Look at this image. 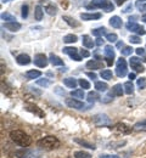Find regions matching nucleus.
Instances as JSON below:
<instances>
[{
    "instance_id": "obj_36",
    "label": "nucleus",
    "mask_w": 146,
    "mask_h": 158,
    "mask_svg": "<svg viewBox=\"0 0 146 158\" xmlns=\"http://www.w3.org/2000/svg\"><path fill=\"white\" fill-rule=\"evenodd\" d=\"M43 9L40 5H37L35 6V20L37 21H40L43 19Z\"/></svg>"
},
{
    "instance_id": "obj_23",
    "label": "nucleus",
    "mask_w": 146,
    "mask_h": 158,
    "mask_svg": "<svg viewBox=\"0 0 146 158\" xmlns=\"http://www.w3.org/2000/svg\"><path fill=\"white\" fill-rule=\"evenodd\" d=\"M110 24L113 27V28H121L122 27V20L121 17L118 16H113L110 19Z\"/></svg>"
},
{
    "instance_id": "obj_28",
    "label": "nucleus",
    "mask_w": 146,
    "mask_h": 158,
    "mask_svg": "<svg viewBox=\"0 0 146 158\" xmlns=\"http://www.w3.org/2000/svg\"><path fill=\"white\" fill-rule=\"evenodd\" d=\"M123 88H124V93L125 94H128V95H131V94L134 93V85H133L131 81H127V83H124Z\"/></svg>"
},
{
    "instance_id": "obj_54",
    "label": "nucleus",
    "mask_w": 146,
    "mask_h": 158,
    "mask_svg": "<svg viewBox=\"0 0 146 158\" xmlns=\"http://www.w3.org/2000/svg\"><path fill=\"white\" fill-rule=\"evenodd\" d=\"M129 79H135V73H129Z\"/></svg>"
},
{
    "instance_id": "obj_3",
    "label": "nucleus",
    "mask_w": 146,
    "mask_h": 158,
    "mask_svg": "<svg viewBox=\"0 0 146 158\" xmlns=\"http://www.w3.org/2000/svg\"><path fill=\"white\" fill-rule=\"evenodd\" d=\"M128 73V67H127V62L123 57L117 60V64H116V74L119 78H123Z\"/></svg>"
},
{
    "instance_id": "obj_48",
    "label": "nucleus",
    "mask_w": 146,
    "mask_h": 158,
    "mask_svg": "<svg viewBox=\"0 0 146 158\" xmlns=\"http://www.w3.org/2000/svg\"><path fill=\"white\" fill-rule=\"evenodd\" d=\"M86 76H88L89 78H91V79H96V78H98L96 73H94V72H88V73H86Z\"/></svg>"
},
{
    "instance_id": "obj_11",
    "label": "nucleus",
    "mask_w": 146,
    "mask_h": 158,
    "mask_svg": "<svg viewBox=\"0 0 146 158\" xmlns=\"http://www.w3.org/2000/svg\"><path fill=\"white\" fill-rule=\"evenodd\" d=\"M86 68H89V69H101V68H104V63L99 60L88 61L86 62Z\"/></svg>"
},
{
    "instance_id": "obj_57",
    "label": "nucleus",
    "mask_w": 146,
    "mask_h": 158,
    "mask_svg": "<svg viewBox=\"0 0 146 158\" xmlns=\"http://www.w3.org/2000/svg\"><path fill=\"white\" fill-rule=\"evenodd\" d=\"M136 19H138V17H136V16H133V17H131V16H130V17H129V21H130V22H131V20L134 21V20H136Z\"/></svg>"
},
{
    "instance_id": "obj_5",
    "label": "nucleus",
    "mask_w": 146,
    "mask_h": 158,
    "mask_svg": "<svg viewBox=\"0 0 146 158\" xmlns=\"http://www.w3.org/2000/svg\"><path fill=\"white\" fill-rule=\"evenodd\" d=\"M66 105L71 108H74V110H88L85 103L77 99H66Z\"/></svg>"
},
{
    "instance_id": "obj_35",
    "label": "nucleus",
    "mask_w": 146,
    "mask_h": 158,
    "mask_svg": "<svg viewBox=\"0 0 146 158\" xmlns=\"http://www.w3.org/2000/svg\"><path fill=\"white\" fill-rule=\"evenodd\" d=\"M101 78L102 79H106V80H111L112 77H113V74H112V72L110 71V69H105V71H101Z\"/></svg>"
},
{
    "instance_id": "obj_6",
    "label": "nucleus",
    "mask_w": 146,
    "mask_h": 158,
    "mask_svg": "<svg viewBox=\"0 0 146 158\" xmlns=\"http://www.w3.org/2000/svg\"><path fill=\"white\" fill-rule=\"evenodd\" d=\"M93 122L95 123V125L98 127H105V125H110L111 124V120L110 118L106 116V114H96L93 117Z\"/></svg>"
},
{
    "instance_id": "obj_22",
    "label": "nucleus",
    "mask_w": 146,
    "mask_h": 158,
    "mask_svg": "<svg viewBox=\"0 0 146 158\" xmlns=\"http://www.w3.org/2000/svg\"><path fill=\"white\" fill-rule=\"evenodd\" d=\"M49 60H50V62H51V64L52 66H62L63 64V61L59 56H56L55 54H50V56H49Z\"/></svg>"
},
{
    "instance_id": "obj_19",
    "label": "nucleus",
    "mask_w": 146,
    "mask_h": 158,
    "mask_svg": "<svg viewBox=\"0 0 146 158\" xmlns=\"http://www.w3.org/2000/svg\"><path fill=\"white\" fill-rule=\"evenodd\" d=\"M62 20L71 27H79L81 26V23L78 21L76 19H73V17H71V16H62Z\"/></svg>"
},
{
    "instance_id": "obj_13",
    "label": "nucleus",
    "mask_w": 146,
    "mask_h": 158,
    "mask_svg": "<svg viewBox=\"0 0 146 158\" xmlns=\"http://www.w3.org/2000/svg\"><path fill=\"white\" fill-rule=\"evenodd\" d=\"M124 88H122V85L121 84H116L113 88H112V90H111V93H110V96H122L123 95V93H124V90H123Z\"/></svg>"
},
{
    "instance_id": "obj_60",
    "label": "nucleus",
    "mask_w": 146,
    "mask_h": 158,
    "mask_svg": "<svg viewBox=\"0 0 146 158\" xmlns=\"http://www.w3.org/2000/svg\"><path fill=\"white\" fill-rule=\"evenodd\" d=\"M143 61H144V62H146V56H143Z\"/></svg>"
},
{
    "instance_id": "obj_31",
    "label": "nucleus",
    "mask_w": 146,
    "mask_h": 158,
    "mask_svg": "<svg viewBox=\"0 0 146 158\" xmlns=\"http://www.w3.org/2000/svg\"><path fill=\"white\" fill-rule=\"evenodd\" d=\"M71 95L74 98V99L79 100V99H84V91L83 89H77V90H74V91H72L71 93Z\"/></svg>"
},
{
    "instance_id": "obj_12",
    "label": "nucleus",
    "mask_w": 146,
    "mask_h": 158,
    "mask_svg": "<svg viewBox=\"0 0 146 158\" xmlns=\"http://www.w3.org/2000/svg\"><path fill=\"white\" fill-rule=\"evenodd\" d=\"M16 61H17V63L21 64V66H27V64H29V63L32 62L31 57H29L27 54H21V55H19V56L16 57Z\"/></svg>"
},
{
    "instance_id": "obj_49",
    "label": "nucleus",
    "mask_w": 146,
    "mask_h": 158,
    "mask_svg": "<svg viewBox=\"0 0 146 158\" xmlns=\"http://www.w3.org/2000/svg\"><path fill=\"white\" fill-rule=\"evenodd\" d=\"M100 158H119V157L116 156V155H101Z\"/></svg>"
},
{
    "instance_id": "obj_30",
    "label": "nucleus",
    "mask_w": 146,
    "mask_h": 158,
    "mask_svg": "<svg viewBox=\"0 0 146 158\" xmlns=\"http://www.w3.org/2000/svg\"><path fill=\"white\" fill-rule=\"evenodd\" d=\"M95 89L98 91H107L108 89V85L106 83H102V81H96L95 83Z\"/></svg>"
},
{
    "instance_id": "obj_38",
    "label": "nucleus",
    "mask_w": 146,
    "mask_h": 158,
    "mask_svg": "<svg viewBox=\"0 0 146 158\" xmlns=\"http://www.w3.org/2000/svg\"><path fill=\"white\" fill-rule=\"evenodd\" d=\"M37 84L38 85H40V86H44V88H46V86H49L50 84H51V81L49 80V79H38L37 80Z\"/></svg>"
},
{
    "instance_id": "obj_53",
    "label": "nucleus",
    "mask_w": 146,
    "mask_h": 158,
    "mask_svg": "<svg viewBox=\"0 0 146 158\" xmlns=\"http://www.w3.org/2000/svg\"><path fill=\"white\" fill-rule=\"evenodd\" d=\"M117 48H118V49H122V48H123V41H118V43H117Z\"/></svg>"
},
{
    "instance_id": "obj_29",
    "label": "nucleus",
    "mask_w": 146,
    "mask_h": 158,
    "mask_svg": "<svg viewBox=\"0 0 146 158\" xmlns=\"http://www.w3.org/2000/svg\"><path fill=\"white\" fill-rule=\"evenodd\" d=\"M74 142H77V143H79V145H82V146L86 147V148H90V150H95V148H96V147H95V145L89 143V142H86V141H84V140H81V139H74Z\"/></svg>"
},
{
    "instance_id": "obj_51",
    "label": "nucleus",
    "mask_w": 146,
    "mask_h": 158,
    "mask_svg": "<svg viewBox=\"0 0 146 158\" xmlns=\"http://www.w3.org/2000/svg\"><path fill=\"white\" fill-rule=\"evenodd\" d=\"M140 11H146V4H141V5H139V6H136Z\"/></svg>"
},
{
    "instance_id": "obj_58",
    "label": "nucleus",
    "mask_w": 146,
    "mask_h": 158,
    "mask_svg": "<svg viewBox=\"0 0 146 158\" xmlns=\"http://www.w3.org/2000/svg\"><path fill=\"white\" fill-rule=\"evenodd\" d=\"M141 20H143V22H145L146 23V15H144V16L141 17Z\"/></svg>"
},
{
    "instance_id": "obj_26",
    "label": "nucleus",
    "mask_w": 146,
    "mask_h": 158,
    "mask_svg": "<svg viewBox=\"0 0 146 158\" xmlns=\"http://www.w3.org/2000/svg\"><path fill=\"white\" fill-rule=\"evenodd\" d=\"M63 84H65L66 86H68V88L74 89V88L77 86L78 81H77L74 78H65V79H63Z\"/></svg>"
},
{
    "instance_id": "obj_17",
    "label": "nucleus",
    "mask_w": 146,
    "mask_h": 158,
    "mask_svg": "<svg viewBox=\"0 0 146 158\" xmlns=\"http://www.w3.org/2000/svg\"><path fill=\"white\" fill-rule=\"evenodd\" d=\"M26 108H27L29 112L35 113V114H37V116H39L40 118H44V112H43L40 108H38L37 106H34V105H27V106H26Z\"/></svg>"
},
{
    "instance_id": "obj_52",
    "label": "nucleus",
    "mask_w": 146,
    "mask_h": 158,
    "mask_svg": "<svg viewBox=\"0 0 146 158\" xmlns=\"http://www.w3.org/2000/svg\"><path fill=\"white\" fill-rule=\"evenodd\" d=\"M106 63H107V66H112V63H113V60L106 59Z\"/></svg>"
},
{
    "instance_id": "obj_55",
    "label": "nucleus",
    "mask_w": 146,
    "mask_h": 158,
    "mask_svg": "<svg viewBox=\"0 0 146 158\" xmlns=\"http://www.w3.org/2000/svg\"><path fill=\"white\" fill-rule=\"evenodd\" d=\"M117 1V5H122L124 1H127V0H116Z\"/></svg>"
},
{
    "instance_id": "obj_8",
    "label": "nucleus",
    "mask_w": 146,
    "mask_h": 158,
    "mask_svg": "<svg viewBox=\"0 0 146 158\" xmlns=\"http://www.w3.org/2000/svg\"><path fill=\"white\" fill-rule=\"evenodd\" d=\"M48 59H46V56L44 55V54H37L35 56H34V64L35 66H38V67H40V68H44V67H46L48 66Z\"/></svg>"
},
{
    "instance_id": "obj_50",
    "label": "nucleus",
    "mask_w": 146,
    "mask_h": 158,
    "mask_svg": "<svg viewBox=\"0 0 146 158\" xmlns=\"http://www.w3.org/2000/svg\"><path fill=\"white\" fill-rule=\"evenodd\" d=\"M104 41H105V40L102 39V38H98V39H96V41H95V44H96L98 46H101V45L104 44Z\"/></svg>"
},
{
    "instance_id": "obj_24",
    "label": "nucleus",
    "mask_w": 146,
    "mask_h": 158,
    "mask_svg": "<svg viewBox=\"0 0 146 158\" xmlns=\"http://www.w3.org/2000/svg\"><path fill=\"white\" fill-rule=\"evenodd\" d=\"M82 43H83V46L85 48H88V49H91L94 45H95V43L93 41V39L89 37V35H83V39H82Z\"/></svg>"
},
{
    "instance_id": "obj_16",
    "label": "nucleus",
    "mask_w": 146,
    "mask_h": 158,
    "mask_svg": "<svg viewBox=\"0 0 146 158\" xmlns=\"http://www.w3.org/2000/svg\"><path fill=\"white\" fill-rule=\"evenodd\" d=\"M115 128H116L117 131H119V133H122V134H129V133L131 131V128L127 127L123 123H117V124L115 125Z\"/></svg>"
},
{
    "instance_id": "obj_59",
    "label": "nucleus",
    "mask_w": 146,
    "mask_h": 158,
    "mask_svg": "<svg viewBox=\"0 0 146 158\" xmlns=\"http://www.w3.org/2000/svg\"><path fill=\"white\" fill-rule=\"evenodd\" d=\"M60 71H61V72H66V71H67V68H66V67H63V68H61Z\"/></svg>"
},
{
    "instance_id": "obj_25",
    "label": "nucleus",
    "mask_w": 146,
    "mask_h": 158,
    "mask_svg": "<svg viewBox=\"0 0 146 158\" xmlns=\"http://www.w3.org/2000/svg\"><path fill=\"white\" fill-rule=\"evenodd\" d=\"M42 76V72L40 71H35V69H31L28 72H26V77L28 79H35L38 77Z\"/></svg>"
},
{
    "instance_id": "obj_27",
    "label": "nucleus",
    "mask_w": 146,
    "mask_h": 158,
    "mask_svg": "<svg viewBox=\"0 0 146 158\" xmlns=\"http://www.w3.org/2000/svg\"><path fill=\"white\" fill-rule=\"evenodd\" d=\"M93 35L100 38L101 35H107V32H106V28L105 27H100V28H96V29H93Z\"/></svg>"
},
{
    "instance_id": "obj_56",
    "label": "nucleus",
    "mask_w": 146,
    "mask_h": 158,
    "mask_svg": "<svg viewBox=\"0 0 146 158\" xmlns=\"http://www.w3.org/2000/svg\"><path fill=\"white\" fill-rule=\"evenodd\" d=\"M146 0H138V2H136V6H139V5H141L143 2H145Z\"/></svg>"
},
{
    "instance_id": "obj_7",
    "label": "nucleus",
    "mask_w": 146,
    "mask_h": 158,
    "mask_svg": "<svg viewBox=\"0 0 146 158\" xmlns=\"http://www.w3.org/2000/svg\"><path fill=\"white\" fill-rule=\"evenodd\" d=\"M62 51L74 61H78V62L82 61V56L78 55V49L77 48H63Z\"/></svg>"
},
{
    "instance_id": "obj_14",
    "label": "nucleus",
    "mask_w": 146,
    "mask_h": 158,
    "mask_svg": "<svg viewBox=\"0 0 146 158\" xmlns=\"http://www.w3.org/2000/svg\"><path fill=\"white\" fill-rule=\"evenodd\" d=\"M4 28H6L11 32H17V31L21 29V24L19 22H6L4 24Z\"/></svg>"
},
{
    "instance_id": "obj_1",
    "label": "nucleus",
    "mask_w": 146,
    "mask_h": 158,
    "mask_svg": "<svg viewBox=\"0 0 146 158\" xmlns=\"http://www.w3.org/2000/svg\"><path fill=\"white\" fill-rule=\"evenodd\" d=\"M10 138L15 143H17L19 146H22V147H28L32 143V138L28 134H26L24 131H22V130L11 131L10 133Z\"/></svg>"
},
{
    "instance_id": "obj_34",
    "label": "nucleus",
    "mask_w": 146,
    "mask_h": 158,
    "mask_svg": "<svg viewBox=\"0 0 146 158\" xmlns=\"http://www.w3.org/2000/svg\"><path fill=\"white\" fill-rule=\"evenodd\" d=\"M1 20L7 21V22H16V17H15V16H12L11 14L5 12V14H1Z\"/></svg>"
},
{
    "instance_id": "obj_9",
    "label": "nucleus",
    "mask_w": 146,
    "mask_h": 158,
    "mask_svg": "<svg viewBox=\"0 0 146 158\" xmlns=\"http://www.w3.org/2000/svg\"><path fill=\"white\" fill-rule=\"evenodd\" d=\"M129 62H130L131 69H134L135 72H144V71H145V68H144L143 64H141V61L138 59V57H131Z\"/></svg>"
},
{
    "instance_id": "obj_37",
    "label": "nucleus",
    "mask_w": 146,
    "mask_h": 158,
    "mask_svg": "<svg viewBox=\"0 0 146 158\" xmlns=\"http://www.w3.org/2000/svg\"><path fill=\"white\" fill-rule=\"evenodd\" d=\"M74 158H91V155L85 151H77L74 153Z\"/></svg>"
},
{
    "instance_id": "obj_18",
    "label": "nucleus",
    "mask_w": 146,
    "mask_h": 158,
    "mask_svg": "<svg viewBox=\"0 0 146 158\" xmlns=\"http://www.w3.org/2000/svg\"><path fill=\"white\" fill-rule=\"evenodd\" d=\"M133 130H135V131H146V118L138 122V123H135L133 125Z\"/></svg>"
},
{
    "instance_id": "obj_32",
    "label": "nucleus",
    "mask_w": 146,
    "mask_h": 158,
    "mask_svg": "<svg viewBox=\"0 0 146 158\" xmlns=\"http://www.w3.org/2000/svg\"><path fill=\"white\" fill-rule=\"evenodd\" d=\"M77 40H78V38H77V35H74V34H67V35L63 37V41L67 43V44H69V43H76Z\"/></svg>"
},
{
    "instance_id": "obj_42",
    "label": "nucleus",
    "mask_w": 146,
    "mask_h": 158,
    "mask_svg": "<svg viewBox=\"0 0 146 158\" xmlns=\"http://www.w3.org/2000/svg\"><path fill=\"white\" fill-rule=\"evenodd\" d=\"M106 39L108 40L110 43H115V41H117V34H115V33H108V34L106 35Z\"/></svg>"
},
{
    "instance_id": "obj_40",
    "label": "nucleus",
    "mask_w": 146,
    "mask_h": 158,
    "mask_svg": "<svg viewBox=\"0 0 146 158\" xmlns=\"http://www.w3.org/2000/svg\"><path fill=\"white\" fill-rule=\"evenodd\" d=\"M78 84L82 86V89H89L90 88V83L88 80H85V79H79L78 80Z\"/></svg>"
},
{
    "instance_id": "obj_46",
    "label": "nucleus",
    "mask_w": 146,
    "mask_h": 158,
    "mask_svg": "<svg viewBox=\"0 0 146 158\" xmlns=\"http://www.w3.org/2000/svg\"><path fill=\"white\" fill-rule=\"evenodd\" d=\"M133 10V5L131 4H128V6L127 7H124L123 10H122V12H124V14H128V12H130Z\"/></svg>"
},
{
    "instance_id": "obj_10",
    "label": "nucleus",
    "mask_w": 146,
    "mask_h": 158,
    "mask_svg": "<svg viewBox=\"0 0 146 158\" xmlns=\"http://www.w3.org/2000/svg\"><path fill=\"white\" fill-rule=\"evenodd\" d=\"M40 4H44L45 5V11L46 14L51 15V16H55L57 14V7L54 5V4H50L48 2V0H40Z\"/></svg>"
},
{
    "instance_id": "obj_43",
    "label": "nucleus",
    "mask_w": 146,
    "mask_h": 158,
    "mask_svg": "<svg viewBox=\"0 0 146 158\" xmlns=\"http://www.w3.org/2000/svg\"><path fill=\"white\" fill-rule=\"evenodd\" d=\"M129 41H130L131 44H140V43H141V39H140L138 35H130Z\"/></svg>"
},
{
    "instance_id": "obj_2",
    "label": "nucleus",
    "mask_w": 146,
    "mask_h": 158,
    "mask_svg": "<svg viewBox=\"0 0 146 158\" xmlns=\"http://www.w3.org/2000/svg\"><path fill=\"white\" fill-rule=\"evenodd\" d=\"M37 143L39 147L45 148V150H54V148H57L60 146L59 139L55 138V136H45V138L40 139Z\"/></svg>"
},
{
    "instance_id": "obj_4",
    "label": "nucleus",
    "mask_w": 146,
    "mask_h": 158,
    "mask_svg": "<svg viewBox=\"0 0 146 158\" xmlns=\"http://www.w3.org/2000/svg\"><path fill=\"white\" fill-rule=\"evenodd\" d=\"M125 27H127L128 31L134 32V33H136V34H139V35H144L146 33L144 27L140 26V24H138V23H135V22H128V23L125 24Z\"/></svg>"
},
{
    "instance_id": "obj_21",
    "label": "nucleus",
    "mask_w": 146,
    "mask_h": 158,
    "mask_svg": "<svg viewBox=\"0 0 146 158\" xmlns=\"http://www.w3.org/2000/svg\"><path fill=\"white\" fill-rule=\"evenodd\" d=\"M104 54H105V59L115 60V51H113V48L111 45H106L105 46Z\"/></svg>"
},
{
    "instance_id": "obj_45",
    "label": "nucleus",
    "mask_w": 146,
    "mask_h": 158,
    "mask_svg": "<svg viewBox=\"0 0 146 158\" xmlns=\"http://www.w3.org/2000/svg\"><path fill=\"white\" fill-rule=\"evenodd\" d=\"M135 52H136L139 56H145V50H144L143 48H138V49H135Z\"/></svg>"
},
{
    "instance_id": "obj_41",
    "label": "nucleus",
    "mask_w": 146,
    "mask_h": 158,
    "mask_svg": "<svg viewBox=\"0 0 146 158\" xmlns=\"http://www.w3.org/2000/svg\"><path fill=\"white\" fill-rule=\"evenodd\" d=\"M136 84H138V86H139L140 89H145L146 88V78L145 77L139 78L138 79V81H136Z\"/></svg>"
},
{
    "instance_id": "obj_15",
    "label": "nucleus",
    "mask_w": 146,
    "mask_h": 158,
    "mask_svg": "<svg viewBox=\"0 0 146 158\" xmlns=\"http://www.w3.org/2000/svg\"><path fill=\"white\" fill-rule=\"evenodd\" d=\"M31 155H32V152L29 150H27V147H24V148L19 150V151L15 152V157L16 158H28L31 157Z\"/></svg>"
},
{
    "instance_id": "obj_44",
    "label": "nucleus",
    "mask_w": 146,
    "mask_h": 158,
    "mask_svg": "<svg viewBox=\"0 0 146 158\" xmlns=\"http://www.w3.org/2000/svg\"><path fill=\"white\" fill-rule=\"evenodd\" d=\"M28 16V5H22V19H27Z\"/></svg>"
},
{
    "instance_id": "obj_20",
    "label": "nucleus",
    "mask_w": 146,
    "mask_h": 158,
    "mask_svg": "<svg viewBox=\"0 0 146 158\" xmlns=\"http://www.w3.org/2000/svg\"><path fill=\"white\" fill-rule=\"evenodd\" d=\"M101 17L100 14H81V19L84 21H91V20H99Z\"/></svg>"
},
{
    "instance_id": "obj_39",
    "label": "nucleus",
    "mask_w": 146,
    "mask_h": 158,
    "mask_svg": "<svg viewBox=\"0 0 146 158\" xmlns=\"http://www.w3.org/2000/svg\"><path fill=\"white\" fill-rule=\"evenodd\" d=\"M133 48H130V46H124L122 50H121V52H122V55L123 56H129V55H131V52H133Z\"/></svg>"
},
{
    "instance_id": "obj_47",
    "label": "nucleus",
    "mask_w": 146,
    "mask_h": 158,
    "mask_svg": "<svg viewBox=\"0 0 146 158\" xmlns=\"http://www.w3.org/2000/svg\"><path fill=\"white\" fill-rule=\"evenodd\" d=\"M79 52H81V56H82V57H89V56H90V54H89L86 50H83V49H82Z\"/></svg>"
},
{
    "instance_id": "obj_33",
    "label": "nucleus",
    "mask_w": 146,
    "mask_h": 158,
    "mask_svg": "<svg viewBox=\"0 0 146 158\" xmlns=\"http://www.w3.org/2000/svg\"><path fill=\"white\" fill-rule=\"evenodd\" d=\"M99 99H101V98H100L99 94L95 93V91H90V93L88 94V101H89V102H95V101H98Z\"/></svg>"
}]
</instances>
